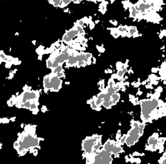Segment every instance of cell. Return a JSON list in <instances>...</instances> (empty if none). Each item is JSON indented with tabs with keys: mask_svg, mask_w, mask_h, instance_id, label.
Listing matches in <instances>:
<instances>
[{
	"mask_svg": "<svg viewBox=\"0 0 166 164\" xmlns=\"http://www.w3.org/2000/svg\"><path fill=\"white\" fill-rule=\"evenodd\" d=\"M140 136V130L138 127H136L135 128L132 129L130 133L129 136H127L126 140V143L128 145H132L136 142L139 138Z\"/></svg>",
	"mask_w": 166,
	"mask_h": 164,
	"instance_id": "2",
	"label": "cell"
},
{
	"mask_svg": "<svg viewBox=\"0 0 166 164\" xmlns=\"http://www.w3.org/2000/svg\"><path fill=\"white\" fill-rule=\"evenodd\" d=\"M99 138L91 137V138L85 140L83 144V149L84 152L87 154L89 155L95 152H97L101 146V141Z\"/></svg>",
	"mask_w": 166,
	"mask_h": 164,
	"instance_id": "1",
	"label": "cell"
}]
</instances>
